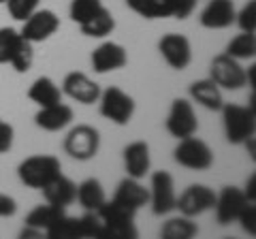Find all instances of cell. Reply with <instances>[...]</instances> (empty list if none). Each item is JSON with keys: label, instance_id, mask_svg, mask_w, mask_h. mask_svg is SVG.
Returning a JSON list of instances; mask_svg holds the SVG:
<instances>
[{"label": "cell", "instance_id": "30", "mask_svg": "<svg viewBox=\"0 0 256 239\" xmlns=\"http://www.w3.org/2000/svg\"><path fill=\"white\" fill-rule=\"evenodd\" d=\"M102 6H105L102 4V0H70L68 15H70V20H73L77 26H82L84 22L94 18Z\"/></svg>", "mask_w": 256, "mask_h": 239}, {"label": "cell", "instance_id": "11", "mask_svg": "<svg viewBox=\"0 0 256 239\" xmlns=\"http://www.w3.org/2000/svg\"><path fill=\"white\" fill-rule=\"evenodd\" d=\"M214 203H216L214 188L205 186V184H190L175 198V210H178L182 216L196 218V216H201V214L214 210Z\"/></svg>", "mask_w": 256, "mask_h": 239}, {"label": "cell", "instance_id": "13", "mask_svg": "<svg viewBox=\"0 0 256 239\" xmlns=\"http://www.w3.org/2000/svg\"><path fill=\"white\" fill-rule=\"evenodd\" d=\"M60 30V18L50 9H36L30 18L24 20V26L20 34L30 41L32 45L43 43L47 38H52Z\"/></svg>", "mask_w": 256, "mask_h": 239}, {"label": "cell", "instance_id": "16", "mask_svg": "<svg viewBox=\"0 0 256 239\" xmlns=\"http://www.w3.org/2000/svg\"><path fill=\"white\" fill-rule=\"evenodd\" d=\"M90 62L94 73L98 75L114 73V70H120L128 64V52L116 41H105L92 52Z\"/></svg>", "mask_w": 256, "mask_h": 239}, {"label": "cell", "instance_id": "24", "mask_svg": "<svg viewBox=\"0 0 256 239\" xmlns=\"http://www.w3.org/2000/svg\"><path fill=\"white\" fill-rule=\"evenodd\" d=\"M75 201L84 207V212H96L98 207L107 201L105 188L96 178H88L77 186V196Z\"/></svg>", "mask_w": 256, "mask_h": 239}, {"label": "cell", "instance_id": "26", "mask_svg": "<svg viewBox=\"0 0 256 239\" xmlns=\"http://www.w3.org/2000/svg\"><path fill=\"white\" fill-rule=\"evenodd\" d=\"M64 214H66V210H60V207H54L50 203H45V205L34 207V210H32L28 216H26L24 224H28L32 228H38L45 235L47 230H50L56 224V222H58L64 216Z\"/></svg>", "mask_w": 256, "mask_h": 239}, {"label": "cell", "instance_id": "34", "mask_svg": "<svg viewBox=\"0 0 256 239\" xmlns=\"http://www.w3.org/2000/svg\"><path fill=\"white\" fill-rule=\"evenodd\" d=\"M237 222L250 237H256V203H248L244 207V212L239 214Z\"/></svg>", "mask_w": 256, "mask_h": 239}, {"label": "cell", "instance_id": "1", "mask_svg": "<svg viewBox=\"0 0 256 239\" xmlns=\"http://www.w3.org/2000/svg\"><path fill=\"white\" fill-rule=\"evenodd\" d=\"M198 0H126V6L143 20H188Z\"/></svg>", "mask_w": 256, "mask_h": 239}, {"label": "cell", "instance_id": "4", "mask_svg": "<svg viewBox=\"0 0 256 239\" xmlns=\"http://www.w3.org/2000/svg\"><path fill=\"white\" fill-rule=\"evenodd\" d=\"M96 216L100 218L102 233L100 237H111V239H137V226H134V216L137 214L126 210V207L118 205L114 201H105L98 210Z\"/></svg>", "mask_w": 256, "mask_h": 239}, {"label": "cell", "instance_id": "28", "mask_svg": "<svg viewBox=\"0 0 256 239\" xmlns=\"http://www.w3.org/2000/svg\"><path fill=\"white\" fill-rule=\"evenodd\" d=\"M224 54H228L230 58H235V60H254V56H256V36L254 32H242V34H237L233 36L228 41L226 45V52Z\"/></svg>", "mask_w": 256, "mask_h": 239}, {"label": "cell", "instance_id": "20", "mask_svg": "<svg viewBox=\"0 0 256 239\" xmlns=\"http://www.w3.org/2000/svg\"><path fill=\"white\" fill-rule=\"evenodd\" d=\"M41 192H43L45 203L60 207V210H68V207L75 203L77 184L70 178H66L64 173H60V175H56L50 184H45L41 188Z\"/></svg>", "mask_w": 256, "mask_h": 239}, {"label": "cell", "instance_id": "7", "mask_svg": "<svg viewBox=\"0 0 256 239\" xmlns=\"http://www.w3.org/2000/svg\"><path fill=\"white\" fill-rule=\"evenodd\" d=\"M173 158L180 166L188 171H207L212 169L216 160L214 150L203 139L194 137V134L178 139V146L173 150Z\"/></svg>", "mask_w": 256, "mask_h": 239}, {"label": "cell", "instance_id": "25", "mask_svg": "<svg viewBox=\"0 0 256 239\" xmlns=\"http://www.w3.org/2000/svg\"><path fill=\"white\" fill-rule=\"evenodd\" d=\"M84 36H90V38H105L109 36L111 32L116 30V18L114 13H111L107 6H102V9L90 18L88 22H84L82 26H79Z\"/></svg>", "mask_w": 256, "mask_h": 239}, {"label": "cell", "instance_id": "35", "mask_svg": "<svg viewBox=\"0 0 256 239\" xmlns=\"http://www.w3.org/2000/svg\"><path fill=\"white\" fill-rule=\"evenodd\" d=\"M13 139H15V128L9 122L0 120V154H6L13 148Z\"/></svg>", "mask_w": 256, "mask_h": 239}, {"label": "cell", "instance_id": "14", "mask_svg": "<svg viewBox=\"0 0 256 239\" xmlns=\"http://www.w3.org/2000/svg\"><path fill=\"white\" fill-rule=\"evenodd\" d=\"M250 203L244 194L242 188L237 186H224L220 192H216V203H214V210H216V220L218 224L226 226L230 222H237L239 214L244 212V207Z\"/></svg>", "mask_w": 256, "mask_h": 239}, {"label": "cell", "instance_id": "8", "mask_svg": "<svg viewBox=\"0 0 256 239\" xmlns=\"http://www.w3.org/2000/svg\"><path fill=\"white\" fill-rule=\"evenodd\" d=\"M150 203L154 216H169L175 210V182L169 171H154L150 178Z\"/></svg>", "mask_w": 256, "mask_h": 239}, {"label": "cell", "instance_id": "23", "mask_svg": "<svg viewBox=\"0 0 256 239\" xmlns=\"http://www.w3.org/2000/svg\"><path fill=\"white\" fill-rule=\"evenodd\" d=\"M62 96L64 94L60 90V86L47 75L36 77L28 88V98L32 102H36L38 107H50V105H56V102H62Z\"/></svg>", "mask_w": 256, "mask_h": 239}, {"label": "cell", "instance_id": "5", "mask_svg": "<svg viewBox=\"0 0 256 239\" xmlns=\"http://www.w3.org/2000/svg\"><path fill=\"white\" fill-rule=\"evenodd\" d=\"M96 102H98L100 116L105 120H109V122L118 124V126L130 124L134 111H137L134 98L118 86H109L107 90H100V96Z\"/></svg>", "mask_w": 256, "mask_h": 239}, {"label": "cell", "instance_id": "31", "mask_svg": "<svg viewBox=\"0 0 256 239\" xmlns=\"http://www.w3.org/2000/svg\"><path fill=\"white\" fill-rule=\"evenodd\" d=\"M20 41V32L15 28H0V64H9L15 45Z\"/></svg>", "mask_w": 256, "mask_h": 239}, {"label": "cell", "instance_id": "12", "mask_svg": "<svg viewBox=\"0 0 256 239\" xmlns=\"http://www.w3.org/2000/svg\"><path fill=\"white\" fill-rule=\"evenodd\" d=\"M158 52L166 62V66L173 70H184L192 62V43L186 34L166 32L158 41Z\"/></svg>", "mask_w": 256, "mask_h": 239}, {"label": "cell", "instance_id": "18", "mask_svg": "<svg viewBox=\"0 0 256 239\" xmlns=\"http://www.w3.org/2000/svg\"><path fill=\"white\" fill-rule=\"evenodd\" d=\"M111 201L137 214L141 207H146L150 203V190L141 184V180H134L130 175H126V178L118 184Z\"/></svg>", "mask_w": 256, "mask_h": 239}, {"label": "cell", "instance_id": "3", "mask_svg": "<svg viewBox=\"0 0 256 239\" xmlns=\"http://www.w3.org/2000/svg\"><path fill=\"white\" fill-rule=\"evenodd\" d=\"M62 173V162L60 158L52 154H34L28 156L18 164V178L26 188L41 190L45 184Z\"/></svg>", "mask_w": 256, "mask_h": 239}, {"label": "cell", "instance_id": "39", "mask_svg": "<svg viewBox=\"0 0 256 239\" xmlns=\"http://www.w3.org/2000/svg\"><path fill=\"white\" fill-rule=\"evenodd\" d=\"M4 2H6V0H0V4H4Z\"/></svg>", "mask_w": 256, "mask_h": 239}, {"label": "cell", "instance_id": "10", "mask_svg": "<svg viewBox=\"0 0 256 239\" xmlns=\"http://www.w3.org/2000/svg\"><path fill=\"white\" fill-rule=\"evenodd\" d=\"M164 128L175 139H184V137H190V134H196V130H198L196 111L188 98H175L171 102V109H169L166 120H164Z\"/></svg>", "mask_w": 256, "mask_h": 239}, {"label": "cell", "instance_id": "32", "mask_svg": "<svg viewBox=\"0 0 256 239\" xmlns=\"http://www.w3.org/2000/svg\"><path fill=\"white\" fill-rule=\"evenodd\" d=\"M235 24L242 32H256V0H248L235 13Z\"/></svg>", "mask_w": 256, "mask_h": 239}, {"label": "cell", "instance_id": "15", "mask_svg": "<svg viewBox=\"0 0 256 239\" xmlns=\"http://www.w3.org/2000/svg\"><path fill=\"white\" fill-rule=\"evenodd\" d=\"M62 94L79 105H94L100 96V86L82 70H73L62 79Z\"/></svg>", "mask_w": 256, "mask_h": 239}, {"label": "cell", "instance_id": "9", "mask_svg": "<svg viewBox=\"0 0 256 239\" xmlns=\"http://www.w3.org/2000/svg\"><path fill=\"white\" fill-rule=\"evenodd\" d=\"M210 79L220 90H242L246 86V68L228 54H218L210 64Z\"/></svg>", "mask_w": 256, "mask_h": 239}, {"label": "cell", "instance_id": "6", "mask_svg": "<svg viewBox=\"0 0 256 239\" xmlns=\"http://www.w3.org/2000/svg\"><path fill=\"white\" fill-rule=\"evenodd\" d=\"M62 148L64 154H68L73 160L88 162L96 158L100 150V132L90 124H77L66 132Z\"/></svg>", "mask_w": 256, "mask_h": 239}, {"label": "cell", "instance_id": "19", "mask_svg": "<svg viewBox=\"0 0 256 239\" xmlns=\"http://www.w3.org/2000/svg\"><path fill=\"white\" fill-rule=\"evenodd\" d=\"M75 118V111L66 102H56L50 107H38L34 114V124L45 132H60L70 126Z\"/></svg>", "mask_w": 256, "mask_h": 239}, {"label": "cell", "instance_id": "38", "mask_svg": "<svg viewBox=\"0 0 256 239\" xmlns=\"http://www.w3.org/2000/svg\"><path fill=\"white\" fill-rule=\"evenodd\" d=\"M20 237H22V239H30V237H45V235H43L38 228H32V226H28V224H24Z\"/></svg>", "mask_w": 256, "mask_h": 239}, {"label": "cell", "instance_id": "17", "mask_svg": "<svg viewBox=\"0 0 256 239\" xmlns=\"http://www.w3.org/2000/svg\"><path fill=\"white\" fill-rule=\"evenodd\" d=\"M235 0H210L198 15V22L207 30H224L235 24Z\"/></svg>", "mask_w": 256, "mask_h": 239}, {"label": "cell", "instance_id": "22", "mask_svg": "<svg viewBox=\"0 0 256 239\" xmlns=\"http://www.w3.org/2000/svg\"><path fill=\"white\" fill-rule=\"evenodd\" d=\"M190 98L196 102V105L205 107L207 111H220L224 105V96H222V90L216 86L210 77L205 79H198V82H192L190 88Z\"/></svg>", "mask_w": 256, "mask_h": 239}, {"label": "cell", "instance_id": "29", "mask_svg": "<svg viewBox=\"0 0 256 239\" xmlns=\"http://www.w3.org/2000/svg\"><path fill=\"white\" fill-rule=\"evenodd\" d=\"M9 64L15 68V73H28L32 68V64H34V45L30 41H26L22 34H20V41L15 45V50H13Z\"/></svg>", "mask_w": 256, "mask_h": 239}, {"label": "cell", "instance_id": "36", "mask_svg": "<svg viewBox=\"0 0 256 239\" xmlns=\"http://www.w3.org/2000/svg\"><path fill=\"white\" fill-rule=\"evenodd\" d=\"M18 214V201L11 194L0 192V218H11Z\"/></svg>", "mask_w": 256, "mask_h": 239}, {"label": "cell", "instance_id": "2", "mask_svg": "<svg viewBox=\"0 0 256 239\" xmlns=\"http://www.w3.org/2000/svg\"><path fill=\"white\" fill-rule=\"evenodd\" d=\"M222 126L224 137L230 146H244V143L254 137L256 130V111L248 105H235V102H224L222 109Z\"/></svg>", "mask_w": 256, "mask_h": 239}, {"label": "cell", "instance_id": "33", "mask_svg": "<svg viewBox=\"0 0 256 239\" xmlns=\"http://www.w3.org/2000/svg\"><path fill=\"white\" fill-rule=\"evenodd\" d=\"M38 2L41 0H6V9H9V15L13 20L24 22L26 18H30L32 13L38 9Z\"/></svg>", "mask_w": 256, "mask_h": 239}, {"label": "cell", "instance_id": "27", "mask_svg": "<svg viewBox=\"0 0 256 239\" xmlns=\"http://www.w3.org/2000/svg\"><path fill=\"white\" fill-rule=\"evenodd\" d=\"M198 235V226L196 222L188 218V216H175V218H169L160 226V237L162 239H192Z\"/></svg>", "mask_w": 256, "mask_h": 239}, {"label": "cell", "instance_id": "37", "mask_svg": "<svg viewBox=\"0 0 256 239\" xmlns=\"http://www.w3.org/2000/svg\"><path fill=\"white\" fill-rule=\"evenodd\" d=\"M242 190H244V194H246L248 201L256 203V175H254V173L246 180V188H242Z\"/></svg>", "mask_w": 256, "mask_h": 239}, {"label": "cell", "instance_id": "21", "mask_svg": "<svg viewBox=\"0 0 256 239\" xmlns=\"http://www.w3.org/2000/svg\"><path fill=\"white\" fill-rule=\"evenodd\" d=\"M124 158V169L126 175L134 180H143L152 169V156H150V146L146 141H132L128 143L122 152Z\"/></svg>", "mask_w": 256, "mask_h": 239}]
</instances>
